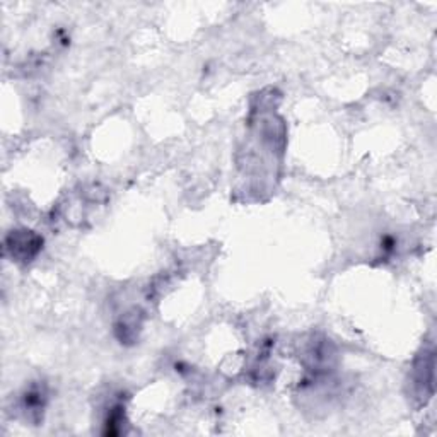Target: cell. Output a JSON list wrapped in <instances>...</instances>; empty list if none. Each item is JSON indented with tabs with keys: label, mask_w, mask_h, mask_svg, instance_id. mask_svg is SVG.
<instances>
[{
	"label": "cell",
	"mask_w": 437,
	"mask_h": 437,
	"mask_svg": "<svg viewBox=\"0 0 437 437\" xmlns=\"http://www.w3.org/2000/svg\"><path fill=\"white\" fill-rule=\"evenodd\" d=\"M413 388L420 403H427L434 391V352H424V357L417 362L413 369Z\"/></svg>",
	"instance_id": "cell-1"
},
{
	"label": "cell",
	"mask_w": 437,
	"mask_h": 437,
	"mask_svg": "<svg viewBox=\"0 0 437 437\" xmlns=\"http://www.w3.org/2000/svg\"><path fill=\"white\" fill-rule=\"evenodd\" d=\"M45 407V391L39 388H33L31 391L26 393L24 396V409L29 412H39Z\"/></svg>",
	"instance_id": "cell-2"
}]
</instances>
